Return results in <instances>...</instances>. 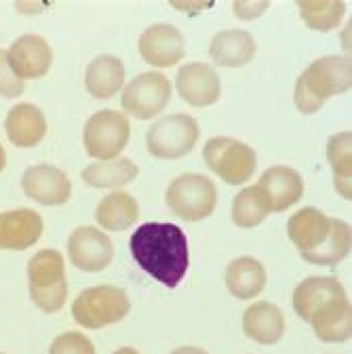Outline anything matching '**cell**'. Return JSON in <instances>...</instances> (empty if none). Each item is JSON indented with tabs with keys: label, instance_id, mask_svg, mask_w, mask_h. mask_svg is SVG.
<instances>
[{
	"label": "cell",
	"instance_id": "83f0119b",
	"mask_svg": "<svg viewBox=\"0 0 352 354\" xmlns=\"http://www.w3.org/2000/svg\"><path fill=\"white\" fill-rule=\"evenodd\" d=\"M268 198L263 196L259 186L243 188L232 203V221L239 228H255L270 215Z\"/></svg>",
	"mask_w": 352,
	"mask_h": 354
},
{
	"label": "cell",
	"instance_id": "2e32d148",
	"mask_svg": "<svg viewBox=\"0 0 352 354\" xmlns=\"http://www.w3.org/2000/svg\"><path fill=\"white\" fill-rule=\"evenodd\" d=\"M263 196L268 198L270 211L281 213L291 209L304 194V180L302 175L287 167V165H275L263 171V175L257 182Z\"/></svg>",
	"mask_w": 352,
	"mask_h": 354
},
{
	"label": "cell",
	"instance_id": "7c38bea8",
	"mask_svg": "<svg viewBox=\"0 0 352 354\" xmlns=\"http://www.w3.org/2000/svg\"><path fill=\"white\" fill-rule=\"evenodd\" d=\"M21 188L28 198L45 207L66 205L72 196V184L68 175L55 165L47 162L26 169V173L21 175Z\"/></svg>",
	"mask_w": 352,
	"mask_h": 354
},
{
	"label": "cell",
	"instance_id": "d4e9b609",
	"mask_svg": "<svg viewBox=\"0 0 352 354\" xmlns=\"http://www.w3.org/2000/svg\"><path fill=\"white\" fill-rule=\"evenodd\" d=\"M140 217V205L129 192L116 190L104 196L95 211V221L110 232H120L133 226Z\"/></svg>",
	"mask_w": 352,
	"mask_h": 354
},
{
	"label": "cell",
	"instance_id": "6da1fadb",
	"mask_svg": "<svg viewBox=\"0 0 352 354\" xmlns=\"http://www.w3.org/2000/svg\"><path fill=\"white\" fill-rule=\"evenodd\" d=\"M129 249L140 268L169 289L178 287L188 272V239L175 224L150 221L140 226L129 241Z\"/></svg>",
	"mask_w": 352,
	"mask_h": 354
},
{
	"label": "cell",
	"instance_id": "9a60e30c",
	"mask_svg": "<svg viewBox=\"0 0 352 354\" xmlns=\"http://www.w3.org/2000/svg\"><path fill=\"white\" fill-rule=\"evenodd\" d=\"M7 59L19 80H36L51 70L53 51L42 36L24 34L7 49Z\"/></svg>",
	"mask_w": 352,
	"mask_h": 354
},
{
	"label": "cell",
	"instance_id": "5b68a950",
	"mask_svg": "<svg viewBox=\"0 0 352 354\" xmlns=\"http://www.w3.org/2000/svg\"><path fill=\"white\" fill-rule=\"evenodd\" d=\"M131 310V301L120 287L98 285L89 287L72 304V317L84 329H104L120 323Z\"/></svg>",
	"mask_w": 352,
	"mask_h": 354
},
{
	"label": "cell",
	"instance_id": "8fae6325",
	"mask_svg": "<svg viewBox=\"0 0 352 354\" xmlns=\"http://www.w3.org/2000/svg\"><path fill=\"white\" fill-rule=\"evenodd\" d=\"M68 255L72 266L82 272H102L114 259L110 236L93 226L76 228L68 239Z\"/></svg>",
	"mask_w": 352,
	"mask_h": 354
},
{
	"label": "cell",
	"instance_id": "8d00e7d4",
	"mask_svg": "<svg viewBox=\"0 0 352 354\" xmlns=\"http://www.w3.org/2000/svg\"><path fill=\"white\" fill-rule=\"evenodd\" d=\"M0 354H5V352H0Z\"/></svg>",
	"mask_w": 352,
	"mask_h": 354
},
{
	"label": "cell",
	"instance_id": "ac0fdd59",
	"mask_svg": "<svg viewBox=\"0 0 352 354\" xmlns=\"http://www.w3.org/2000/svg\"><path fill=\"white\" fill-rule=\"evenodd\" d=\"M315 335L327 344H340L352 335V306L348 297L331 299L319 306L306 321Z\"/></svg>",
	"mask_w": 352,
	"mask_h": 354
},
{
	"label": "cell",
	"instance_id": "603a6c76",
	"mask_svg": "<svg viewBox=\"0 0 352 354\" xmlns=\"http://www.w3.org/2000/svg\"><path fill=\"white\" fill-rule=\"evenodd\" d=\"M84 86L95 100H112L124 86V66L116 55H98L84 74Z\"/></svg>",
	"mask_w": 352,
	"mask_h": 354
},
{
	"label": "cell",
	"instance_id": "484cf974",
	"mask_svg": "<svg viewBox=\"0 0 352 354\" xmlns=\"http://www.w3.org/2000/svg\"><path fill=\"white\" fill-rule=\"evenodd\" d=\"M140 169L131 158H112V160H98L84 167L82 180L91 188H120L131 184L138 177Z\"/></svg>",
	"mask_w": 352,
	"mask_h": 354
},
{
	"label": "cell",
	"instance_id": "7402d4cb",
	"mask_svg": "<svg viewBox=\"0 0 352 354\" xmlns=\"http://www.w3.org/2000/svg\"><path fill=\"white\" fill-rule=\"evenodd\" d=\"M346 297L342 283L333 277H311L293 289V310L302 321H308L315 310L331 299Z\"/></svg>",
	"mask_w": 352,
	"mask_h": 354
},
{
	"label": "cell",
	"instance_id": "836d02e7",
	"mask_svg": "<svg viewBox=\"0 0 352 354\" xmlns=\"http://www.w3.org/2000/svg\"><path fill=\"white\" fill-rule=\"evenodd\" d=\"M17 9L19 11H26V13H36V11H40L42 9V5H17Z\"/></svg>",
	"mask_w": 352,
	"mask_h": 354
},
{
	"label": "cell",
	"instance_id": "52a82bcc",
	"mask_svg": "<svg viewBox=\"0 0 352 354\" xmlns=\"http://www.w3.org/2000/svg\"><path fill=\"white\" fill-rule=\"evenodd\" d=\"M203 156L207 167L230 186L247 184L257 169L255 150L234 138H211L203 148Z\"/></svg>",
	"mask_w": 352,
	"mask_h": 354
},
{
	"label": "cell",
	"instance_id": "1f68e13d",
	"mask_svg": "<svg viewBox=\"0 0 352 354\" xmlns=\"http://www.w3.org/2000/svg\"><path fill=\"white\" fill-rule=\"evenodd\" d=\"M268 7H270L268 0H257V3H251V0H239V3L232 5V11L239 19L251 21V19H257L261 13H266Z\"/></svg>",
	"mask_w": 352,
	"mask_h": 354
},
{
	"label": "cell",
	"instance_id": "5bb4252c",
	"mask_svg": "<svg viewBox=\"0 0 352 354\" xmlns=\"http://www.w3.org/2000/svg\"><path fill=\"white\" fill-rule=\"evenodd\" d=\"M175 88L186 104L194 108H207L222 95V80L213 66L205 62H190L178 70Z\"/></svg>",
	"mask_w": 352,
	"mask_h": 354
},
{
	"label": "cell",
	"instance_id": "e0dca14e",
	"mask_svg": "<svg viewBox=\"0 0 352 354\" xmlns=\"http://www.w3.org/2000/svg\"><path fill=\"white\" fill-rule=\"evenodd\" d=\"M42 230H45V221L32 209L0 213V249L24 251L40 241Z\"/></svg>",
	"mask_w": 352,
	"mask_h": 354
},
{
	"label": "cell",
	"instance_id": "44dd1931",
	"mask_svg": "<svg viewBox=\"0 0 352 354\" xmlns=\"http://www.w3.org/2000/svg\"><path fill=\"white\" fill-rule=\"evenodd\" d=\"M257 44L245 30L217 32L209 42V55L213 64L224 68H241L255 57Z\"/></svg>",
	"mask_w": 352,
	"mask_h": 354
},
{
	"label": "cell",
	"instance_id": "8992f818",
	"mask_svg": "<svg viewBox=\"0 0 352 354\" xmlns=\"http://www.w3.org/2000/svg\"><path fill=\"white\" fill-rule=\"evenodd\" d=\"M165 201L184 221H203L217 207V188L203 173H184L169 184Z\"/></svg>",
	"mask_w": 352,
	"mask_h": 354
},
{
	"label": "cell",
	"instance_id": "4dcf8cb0",
	"mask_svg": "<svg viewBox=\"0 0 352 354\" xmlns=\"http://www.w3.org/2000/svg\"><path fill=\"white\" fill-rule=\"evenodd\" d=\"M24 93V80L15 76V72L9 66L7 49H0V95L3 97H19Z\"/></svg>",
	"mask_w": 352,
	"mask_h": 354
},
{
	"label": "cell",
	"instance_id": "4fadbf2b",
	"mask_svg": "<svg viewBox=\"0 0 352 354\" xmlns=\"http://www.w3.org/2000/svg\"><path fill=\"white\" fill-rule=\"evenodd\" d=\"M140 55L152 68H173L186 55L184 34L171 24H154L140 36Z\"/></svg>",
	"mask_w": 352,
	"mask_h": 354
},
{
	"label": "cell",
	"instance_id": "d6a6232c",
	"mask_svg": "<svg viewBox=\"0 0 352 354\" xmlns=\"http://www.w3.org/2000/svg\"><path fill=\"white\" fill-rule=\"evenodd\" d=\"M171 354H209V352L196 346H182V348H175Z\"/></svg>",
	"mask_w": 352,
	"mask_h": 354
},
{
	"label": "cell",
	"instance_id": "e575fe53",
	"mask_svg": "<svg viewBox=\"0 0 352 354\" xmlns=\"http://www.w3.org/2000/svg\"><path fill=\"white\" fill-rule=\"evenodd\" d=\"M5 167H7V152H5L3 144H0V173L5 171Z\"/></svg>",
	"mask_w": 352,
	"mask_h": 354
},
{
	"label": "cell",
	"instance_id": "d6986e66",
	"mask_svg": "<svg viewBox=\"0 0 352 354\" xmlns=\"http://www.w3.org/2000/svg\"><path fill=\"white\" fill-rule=\"evenodd\" d=\"M47 118L34 104H17L5 118L7 138L17 148H34L47 136Z\"/></svg>",
	"mask_w": 352,
	"mask_h": 354
},
{
	"label": "cell",
	"instance_id": "3957f363",
	"mask_svg": "<svg viewBox=\"0 0 352 354\" xmlns=\"http://www.w3.org/2000/svg\"><path fill=\"white\" fill-rule=\"evenodd\" d=\"M352 86V64L346 55H327L308 66L293 91V104L302 114H315L323 104Z\"/></svg>",
	"mask_w": 352,
	"mask_h": 354
},
{
	"label": "cell",
	"instance_id": "30bf717a",
	"mask_svg": "<svg viewBox=\"0 0 352 354\" xmlns=\"http://www.w3.org/2000/svg\"><path fill=\"white\" fill-rule=\"evenodd\" d=\"M171 100V80L163 72H144L122 86L120 106L140 120L158 116Z\"/></svg>",
	"mask_w": 352,
	"mask_h": 354
},
{
	"label": "cell",
	"instance_id": "7a4b0ae2",
	"mask_svg": "<svg viewBox=\"0 0 352 354\" xmlns=\"http://www.w3.org/2000/svg\"><path fill=\"white\" fill-rule=\"evenodd\" d=\"M287 234L297 253L315 266H335L352 247V230L346 221L327 217L315 207H304L293 213Z\"/></svg>",
	"mask_w": 352,
	"mask_h": 354
},
{
	"label": "cell",
	"instance_id": "277c9868",
	"mask_svg": "<svg viewBox=\"0 0 352 354\" xmlns=\"http://www.w3.org/2000/svg\"><path fill=\"white\" fill-rule=\"evenodd\" d=\"M28 285L32 301L42 313H59L68 297L64 257L55 249L38 251L28 263Z\"/></svg>",
	"mask_w": 352,
	"mask_h": 354
},
{
	"label": "cell",
	"instance_id": "cb8c5ba5",
	"mask_svg": "<svg viewBox=\"0 0 352 354\" xmlns=\"http://www.w3.org/2000/svg\"><path fill=\"white\" fill-rule=\"evenodd\" d=\"M266 268L251 255L237 257L226 268V287L237 299H253L266 287Z\"/></svg>",
	"mask_w": 352,
	"mask_h": 354
},
{
	"label": "cell",
	"instance_id": "9c48e42d",
	"mask_svg": "<svg viewBox=\"0 0 352 354\" xmlns=\"http://www.w3.org/2000/svg\"><path fill=\"white\" fill-rule=\"evenodd\" d=\"M131 138V124L122 112L100 110L84 124L82 142L91 158L112 160L118 158Z\"/></svg>",
	"mask_w": 352,
	"mask_h": 354
},
{
	"label": "cell",
	"instance_id": "4316f807",
	"mask_svg": "<svg viewBox=\"0 0 352 354\" xmlns=\"http://www.w3.org/2000/svg\"><path fill=\"white\" fill-rule=\"evenodd\" d=\"M327 160L333 169V184L340 196L352 198V133L342 131L327 142Z\"/></svg>",
	"mask_w": 352,
	"mask_h": 354
},
{
	"label": "cell",
	"instance_id": "f546056e",
	"mask_svg": "<svg viewBox=\"0 0 352 354\" xmlns=\"http://www.w3.org/2000/svg\"><path fill=\"white\" fill-rule=\"evenodd\" d=\"M49 354H95V346L86 335L78 331H68L53 339Z\"/></svg>",
	"mask_w": 352,
	"mask_h": 354
},
{
	"label": "cell",
	"instance_id": "ffe728a7",
	"mask_svg": "<svg viewBox=\"0 0 352 354\" xmlns=\"http://www.w3.org/2000/svg\"><path fill=\"white\" fill-rule=\"evenodd\" d=\"M243 331L249 339L261 346H272L281 342L285 333V317L281 308L270 301L251 304L243 313Z\"/></svg>",
	"mask_w": 352,
	"mask_h": 354
},
{
	"label": "cell",
	"instance_id": "f1b7e54d",
	"mask_svg": "<svg viewBox=\"0 0 352 354\" xmlns=\"http://www.w3.org/2000/svg\"><path fill=\"white\" fill-rule=\"evenodd\" d=\"M297 11L311 30L331 32L340 26L346 13V5L342 0H299Z\"/></svg>",
	"mask_w": 352,
	"mask_h": 354
},
{
	"label": "cell",
	"instance_id": "ba28073f",
	"mask_svg": "<svg viewBox=\"0 0 352 354\" xmlns=\"http://www.w3.org/2000/svg\"><path fill=\"white\" fill-rule=\"evenodd\" d=\"M201 138V127L190 114H171L156 120L148 136L146 146L154 158L175 160L188 156Z\"/></svg>",
	"mask_w": 352,
	"mask_h": 354
},
{
	"label": "cell",
	"instance_id": "d590c367",
	"mask_svg": "<svg viewBox=\"0 0 352 354\" xmlns=\"http://www.w3.org/2000/svg\"><path fill=\"white\" fill-rule=\"evenodd\" d=\"M114 354H140V352L136 348H118Z\"/></svg>",
	"mask_w": 352,
	"mask_h": 354
}]
</instances>
